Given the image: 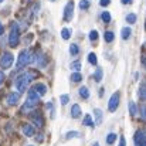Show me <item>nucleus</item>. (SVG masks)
<instances>
[{
  "mask_svg": "<svg viewBox=\"0 0 146 146\" xmlns=\"http://www.w3.org/2000/svg\"><path fill=\"white\" fill-rule=\"evenodd\" d=\"M33 77H34V74H33L31 71L23 72V74H21V75H19V77H17V80L14 81L16 88H17L20 92H24V91L29 88V85H30V82H31Z\"/></svg>",
  "mask_w": 146,
  "mask_h": 146,
  "instance_id": "nucleus-1",
  "label": "nucleus"
},
{
  "mask_svg": "<svg viewBox=\"0 0 146 146\" xmlns=\"http://www.w3.org/2000/svg\"><path fill=\"white\" fill-rule=\"evenodd\" d=\"M36 58H34V54L30 51V50H23V51H20V54H19V60H17V64H16V67L19 68V70H21V68H24L26 65H29L30 62H33Z\"/></svg>",
  "mask_w": 146,
  "mask_h": 146,
  "instance_id": "nucleus-2",
  "label": "nucleus"
},
{
  "mask_svg": "<svg viewBox=\"0 0 146 146\" xmlns=\"http://www.w3.org/2000/svg\"><path fill=\"white\" fill-rule=\"evenodd\" d=\"M9 46L10 47H17L20 43V34H19V26L17 23H11V29H10V34H9Z\"/></svg>",
  "mask_w": 146,
  "mask_h": 146,
  "instance_id": "nucleus-3",
  "label": "nucleus"
},
{
  "mask_svg": "<svg viewBox=\"0 0 146 146\" xmlns=\"http://www.w3.org/2000/svg\"><path fill=\"white\" fill-rule=\"evenodd\" d=\"M13 61H14V57H13V54H10V52H3V55H1V58H0V67L3 68V70H7V68H10L11 65H13Z\"/></svg>",
  "mask_w": 146,
  "mask_h": 146,
  "instance_id": "nucleus-4",
  "label": "nucleus"
},
{
  "mask_svg": "<svg viewBox=\"0 0 146 146\" xmlns=\"http://www.w3.org/2000/svg\"><path fill=\"white\" fill-rule=\"evenodd\" d=\"M119 99H121L119 92H115V94H112V97L109 98V102H108V109H109V112H115V111L118 109Z\"/></svg>",
  "mask_w": 146,
  "mask_h": 146,
  "instance_id": "nucleus-5",
  "label": "nucleus"
},
{
  "mask_svg": "<svg viewBox=\"0 0 146 146\" xmlns=\"http://www.w3.org/2000/svg\"><path fill=\"white\" fill-rule=\"evenodd\" d=\"M133 142H135V146H146V132L141 129L136 131L133 136Z\"/></svg>",
  "mask_w": 146,
  "mask_h": 146,
  "instance_id": "nucleus-6",
  "label": "nucleus"
},
{
  "mask_svg": "<svg viewBox=\"0 0 146 146\" xmlns=\"http://www.w3.org/2000/svg\"><path fill=\"white\" fill-rule=\"evenodd\" d=\"M72 16H74V1L70 0V1L67 3L65 9H64V20H65V21H70V20L72 19Z\"/></svg>",
  "mask_w": 146,
  "mask_h": 146,
  "instance_id": "nucleus-7",
  "label": "nucleus"
},
{
  "mask_svg": "<svg viewBox=\"0 0 146 146\" xmlns=\"http://www.w3.org/2000/svg\"><path fill=\"white\" fill-rule=\"evenodd\" d=\"M33 113V112H31ZM31 121H33V123L37 126V128H43L44 126V121H43V115H41V112H38V111H36L31 116Z\"/></svg>",
  "mask_w": 146,
  "mask_h": 146,
  "instance_id": "nucleus-8",
  "label": "nucleus"
},
{
  "mask_svg": "<svg viewBox=\"0 0 146 146\" xmlns=\"http://www.w3.org/2000/svg\"><path fill=\"white\" fill-rule=\"evenodd\" d=\"M33 91L37 92L40 97H43V95H46V92H47V87H46L43 82H38V84H36V85L33 87Z\"/></svg>",
  "mask_w": 146,
  "mask_h": 146,
  "instance_id": "nucleus-9",
  "label": "nucleus"
},
{
  "mask_svg": "<svg viewBox=\"0 0 146 146\" xmlns=\"http://www.w3.org/2000/svg\"><path fill=\"white\" fill-rule=\"evenodd\" d=\"M34 126L33 125H30V123H24L23 125V133L27 136V138H31V136H34Z\"/></svg>",
  "mask_w": 146,
  "mask_h": 146,
  "instance_id": "nucleus-10",
  "label": "nucleus"
},
{
  "mask_svg": "<svg viewBox=\"0 0 146 146\" xmlns=\"http://www.w3.org/2000/svg\"><path fill=\"white\" fill-rule=\"evenodd\" d=\"M20 99V94L19 92H10L7 97V105H16Z\"/></svg>",
  "mask_w": 146,
  "mask_h": 146,
  "instance_id": "nucleus-11",
  "label": "nucleus"
},
{
  "mask_svg": "<svg viewBox=\"0 0 146 146\" xmlns=\"http://www.w3.org/2000/svg\"><path fill=\"white\" fill-rule=\"evenodd\" d=\"M81 106L78 105V104H75V105H72V108H71V116L74 118V119H77V118H80L81 116Z\"/></svg>",
  "mask_w": 146,
  "mask_h": 146,
  "instance_id": "nucleus-12",
  "label": "nucleus"
},
{
  "mask_svg": "<svg viewBox=\"0 0 146 146\" xmlns=\"http://www.w3.org/2000/svg\"><path fill=\"white\" fill-rule=\"evenodd\" d=\"M27 99H29V101H31V102H34V104H38V99H40V95H38L37 92H34V91L31 90V91H29V95H27Z\"/></svg>",
  "mask_w": 146,
  "mask_h": 146,
  "instance_id": "nucleus-13",
  "label": "nucleus"
},
{
  "mask_svg": "<svg viewBox=\"0 0 146 146\" xmlns=\"http://www.w3.org/2000/svg\"><path fill=\"white\" fill-rule=\"evenodd\" d=\"M94 116H95V122H97V125H101V122H102V119H104V113H102V111L101 109H94Z\"/></svg>",
  "mask_w": 146,
  "mask_h": 146,
  "instance_id": "nucleus-14",
  "label": "nucleus"
},
{
  "mask_svg": "<svg viewBox=\"0 0 146 146\" xmlns=\"http://www.w3.org/2000/svg\"><path fill=\"white\" fill-rule=\"evenodd\" d=\"M131 34H132V30H131L129 27H123L122 31H121V37H122L123 40H128V38L131 37Z\"/></svg>",
  "mask_w": 146,
  "mask_h": 146,
  "instance_id": "nucleus-15",
  "label": "nucleus"
},
{
  "mask_svg": "<svg viewBox=\"0 0 146 146\" xmlns=\"http://www.w3.org/2000/svg\"><path fill=\"white\" fill-rule=\"evenodd\" d=\"M129 112H131V115H132V116H136V115L139 113L138 106H136V104H135L133 101H131V102H129Z\"/></svg>",
  "mask_w": 146,
  "mask_h": 146,
  "instance_id": "nucleus-16",
  "label": "nucleus"
},
{
  "mask_svg": "<svg viewBox=\"0 0 146 146\" xmlns=\"http://www.w3.org/2000/svg\"><path fill=\"white\" fill-rule=\"evenodd\" d=\"M80 95H81V98H84V99H88V98H90L88 88H87V87H81V88H80Z\"/></svg>",
  "mask_w": 146,
  "mask_h": 146,
  "instance_id": "nucleus-17",
  "label": "nucleus"
},
{
  "mask_svg": "<svg viewBox=\"0 0 146 146\" xmlns=\"http://www.w3.org/2000/svg\"><path fill=\"white\" fill-rule=\"evenodd\" d=\"M104 38H105V41H106V43H112V41H113V38H115L113 31H106V33H105V36H104Z\"/></svg>",
  "mask_w": 146,
  "mask_h": 146,
  "instance_id": "nucleus-18",
  "label": "nucleus"
},
{
  "mask_svg": "<svg viewBox=\"0 0 146 146\" xmlns=\"http://www.w3.org/2000/svg\"><path fill=\"white\" fill-rule=\"evenodd\" d=\"M115 141H116V133L111 132V133H108V135H106V143H108V145H112Z\"/></svg>",
  "mask_w": 146,
  "mask_h": 146,
  "instance_id": "nucleus-19",
  "label": "nucleus"
},
{
  "mask_svg": "<svg viewBox=\"0 0 146 146\" xmlns=\"http://www.w3.org/2000/svg\"><path fill=\"white\" fill-rule=\"evenodd\" d=\"M70 68H71L72 71H75V72H80V70H81V62H80V61H74V62H71Z\"/></svg>",
  "mask_w": 146,
  "mask_h": 146,
  "instance_id": "nucleus-20",
  "label": "nucleus"
},
{
  "mask_svg": "<svg viewBox=\"0 0 146 146\" xmlns=\"http://www.w3.org/2000/svg\"><path fill=\"white\" fill-rule=\"evenodd\" d=\"M70 54L71 55H78L80 54V47L77 44H71L70 46Z\"/></svg>",
  "mask_w": 146,
  "mask_h": 146,
  "instance_id": "nucleus-21",
  "label": "nucleus"
},
{
  "mask_svg": "<svg viewBox=\"0 0 146 146\" xmlns=\"http://www.w3.org/2000/svg\"><path fill=\"white\" fill-rule=\"evenodd\" d=\"M136 14L135 13H129L128 16H126V21L129 23V24H133V23H136Z\"/></svg>",
  "mask_w": 146,
  "mask_h": 146,
  "instance_id": "nucleus-22",
  "label": "nucleus"
},
{
  "mask_svg": "<svg viewBox=\"0 0 146 146\" xmlns=\"http://www.w3.org/2000/svg\"><path fill=\"white\" fill-rule=\"evenodd\" d=\"M101 19H102V21H104V23H109L112 17H111L109 11H104V13L101 14Z\"/></svg>",
  "mask_w": 146,
  "mask_h": 146,
  "instance_id": "nucleus-23",
  "label": "nucleus"
},
{
  "mask_svg": "<svg viewBox=\"0 0 146 146\" xmlns=\"http://www.w3.org/2000/svg\"><path fill=\"white\" fill-rule=\"evenodd\" d=\"M61 37H62L64 40H68V38L71 37V30H70V29H62V31H61Z\"/></svg>",
  "mask_w": 146,
  "mask_h": 146,
  "instance_id": "nucleus-24",
  "label": "nucleus"
},
{
  "mask_svg": "<svg viewBox=\"0 0 146 146\" xmlns=\"http://www.w3.org/2000/svg\"><path fill=\"white\" fill-rule=\"evenodd\" d=\"M88 62H90L91 65H97V55H95L94 52H90V54H88Z\"/></svg>",
  "mask_w": 146,
  "mask_h": 146,
  "instance_id": "nucleus-25",
  "label": "nucleus"
},
{
  "mask_svg": "<svg viewBox=\"0 0 146 146\" xmlns=\"http://www.w3.org/2000/svg\"><path fill=\"white\" fill-rule=\"evenodd\" d=\"M82 125H84V126H94V125H92V118H91L90 115H85V118H84V121H82Z\"/></svg>",
  "mask_w": 146,
  "mask_h": 146,
  "instance_id": "nucleus-26",
  "label": "nucleus"
},
{
  "mask_svg": "<svg viewBox=\"0 0 146 146\" xmlns=\"http://www.w3.org/2000/svg\"><path fill=\"white\" fill-rule=\"evenodd\" d=\"M82 80V75L80 74V72H74L72 75H71V81L72 82H80Z\"/></svg>",
  "mask_w": 146,
  "mask_h": 146,
  "instance_id": "nucleus-27",
  "label": "nucleus"
},
{
  "mask_svg": "<svg viewBox=\"0 0 146 146\" xmlns=\"http://www.w3.org/2000/svg\"><path fill=\"white\" fill-rule=\"evenodd\" d=\"M102 75H104L102 70H101V68H97V71H95V74H94V78H95L97 82H99V81L102 80Z\"/></svg>",
  "mask_w": 146,
  "mask_h": 146,
  "instance_id": "nucleus-28",
  "label": "nucleus"
},
{
  "mask_svg": "<svg viewBox=\"0 0 146 146\" xmlns=\"http://www.w3.org/2000/svg\"><path fill=\"white\" fill-rule=\"evenodd\" d=\"M139 111H141V118H142L143 121H146V104H142V105H141Z\"/></svg>",
  "mask_w": 146,
  "mask_h": 146,
  "instance_id": "nucleus-29",
  "label": "nucleus"
},
{
  "mask_svg": "<svg viewBox=\"0 0 146 146\" xmlns=\"http://www.w3.org/2000/svg\"><path fill=\"white\" fill-rule=\"evenodd\" d=\"M88 7H90V0H81V1H80V9L85 10V9H88Z\"/></svg>",
  "mask_w": 146,
  "mask_h": 146,
  "instance_id": "nucleus-30",
  "label": "nucleus"
},
{
  "mask_svg": "<svg viewBox=\"0 0 146 146\" xmlns=\"http://www.w3.org/2000/svg\"><path fill=\"white\" fill-rule=\"evenodd\" d=\"M60 101H61V104H62V105H67V104L70 102V95H67V94L61 95V97H60Z\"/></svg>",
  "mask_w": 146,
  "mask_h": 146,
  "instance_id": "nucleus-31",
  "label": "nucleus"
},
{
  "mask_svg": "<svg viewBox=\"0 0 146 146\" xmlns=\"http://www.w3.org/2000/svg\"><path fill=\"white\" fill-rule=\"evenodd\" d=\"M97 38H98V31L97 30H92V31L90 33V40H91V41H97Z\"/></svg>",
  "mask_w": 146,
  "mask_h": 146,
  "instance_id": "nucleus-32",
  "label": "nucleus"
},
{
  "mask_svg": "<svg viewBox=\"0 0 146 146\" xmlns=\"http://www.w3.org/2000/svg\"><path fill=\"white\" fill-rule=\"evenodd\" d=\"M75 136H80V133L78 132H67V135H65V139H71V138H75Z\"/></svg>",
  "mask_w": 146,
  "mask_h": 146,
  "instance_id": "nucleus-33",
  "label": "nucleus"
},
{
  "mask_svg": "<svg viewBox=\"0 0 146 146\" xmlns=\"http://www.w3.org/2000/svg\"><path fill=\"white\" fill-rule=\"evenodd\" d=\"M139 97H141V99L146 101V88L145 87H142V88L139 90Z\"/></svg>",
  "mask_w": 146,
  "mask_h": 146,
  "instance_id": "nucleus-34",
  "label": "nucleus"
},
{
  "mask_svg": "<svg viewBox=\"0 0 146 146\" xmlns=\"http://www.w3.org/2000/svg\"><path fill=\"white\" fill-rule=\"evenodd\" d=\"M44 65H46V58H44L43 54H40V57H38V67H44Z\"/></svg>",
  "mask_w": 146,
  "mask_h": 146,
  "instance_id": "nucleus-35",
  "label": "nucleus"
},
{
  "mask_svg": "<svg viewBox=\"0 0 146 146\" xmlns=\"http://www.w3.org/2000/svg\"><path fill=\"white\" fill-rule=\"evenodd\" d=\"M109 3H111V0H99V6H102V7L109 6Z\"/></svg>",
  "mask_w": 146,
  "mask_h": 146,
  "instance_id": "nucleus-36",
  "label": "nucleus"
},
{
  "mask_svg": "<svg viewBox=\"0 0 146 146\" xmlns=\"http://www.w3.org/2000/svg\"><path fill=\"white\" fill-rule=\"evenodd\" d=\"M119 146H126V141L123 136H121V139H119Z\"/></svg>",
  "mask_w": 146,
  "mask_h": 146,
  "instance_id": "nucleus-37",
  "label": "nucleus"
},
{
  "mask_svg": "<svg viewBox=\"0 0 146 146\" xmlns=\"http://www.w3.org/2000/svg\"><path fill=\"white\" fill-rule=\"evenodd\" d=\"M3 82H4V72L0 71V87L3 85Z\"/></svg>",
  "mask_w": 146,
  "mask_h": 146,
  "instance_id": "nucleus-38",
  "label": "nucleus"
},
{
  "mask_svg": "<svg viewBox=\"0 0 146 146\" xmlns=\"http://www.w3.org/2000/svg\"><path fill=\"white\" fill-rule=\"evenodd\" d=\"M36 139H37V142H43V135H41V133H40V135H37V138H36Z\"/></svg>",
  "mask_w": 146,
  "mask_h": 146,
  "instance_id": "nucleus-39",
  "label": "nucleus"
},
{
  "mask_svg": "<svg viewBox=\"0 0 146 146\" xmlns=\"http://www.w3.org/2000/svg\"><path fill=\"white\" fill-rule=\"evenodd\" d=\"M121 1H122V4H131L133 0H121Z\"/></svg>",
  "mask_w": 146,
  "mask_h": 146,
  "instance_id": "nucleus-40",
  "label": "nucleus"
},
{
  "mask_svg": "<svg viewBox=\"0 0 146 146\" xmlns=\"http://www.w3.org/2000/svg\"><path fill=\"white\" fill-rule=\"evenodd\" d=\"M3 33H4V27H3V24L0 23V36H1Z\"/></svg>",
  "mask_w": 146,
  "mask_h": 146,
  "instance_id": "nucleus-41",
  "label": "nucleus"
},
{
  "mask_svg": "<svg viewBox=\"0 0 146 146\" xmlns=\"http://www.w3.org/2000/svg\"><path fill=\"white\" fill-rule=\"evenodd\" d=\"M142 61H143V62H145V64H146V58H143V60H142Z\"/></svg>",
  "mask_w": 146,
  "mask_h": 146,
  "instance_id": "nucleus-42",
  "label": "nucleus"
},
{
  "mask_svg": "<svg viewBox=\"0 0 146 146\" xmlns=\"http://www.w3.org/2000/svg\"><path fill=\"white\" fill-rule=\"evenodd\" d=\"M94 146H99V143H94Z\"/></svg>",
  "mask_w": 146,
  "mask_h": 146,
  "instance_id": "nucleus-43",
  "label": "nucleus"
},
{
  "mask_svg": "<svg viewBox=\"0 0 146 146\" xmlns=\"http://www.w3.org/2000/svg\"><path fill=\"white\" fill-rule=\"evenodd\" d=\"M145 29H146V23H145Z\"/></svg>",
  "mask_w": 146,
  "mask_h": 146,
  "instance_id": "nucleus-44",
  "label": "nucleus"
},
{
  "mask_svg": "<svg viewBox=\"0 0 146 146\" xmlns=\"http://www.w3.org/2000/svg\"><path fill=\"white\" fill-rule=\"evenodd\" d=\"M51 1H55V0H51Z\"/></svg>",
  "mask_w": 146,
  "mask_h": 146,
  "instance_id": "nucleus-45",
  "label": "nucleus"
},
{
  "mask_svg": "<svg viewBox=\"0 0 146 146\" xmlns=\"http://www.w3.org/2000/svg\"><path fill=\"white\" fill-rule=\"evenodd\" d=\"M1 1H3V0H0V3H1Z\"/></svg>",
  "mask_w": 146,
  "mask_h": 146,
  "instance_id": "nucleus-46",
  "label": "nucleus"
},
{
  "mask_svg": "<svg viewBox=\"0 0 146 146\" xmlns=\"http://www.w3.org/2000/svg\"><path fill=\"white\" fill-rule=\"evenodd\" d=\"M145 46H146V43H145Z\"/></svg>",
  "mask_w": 146,
  "mask_h": 146,
  "instance_id": "nucleus-47",
  "label": "nucleus"
}]
</instances>
